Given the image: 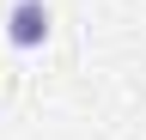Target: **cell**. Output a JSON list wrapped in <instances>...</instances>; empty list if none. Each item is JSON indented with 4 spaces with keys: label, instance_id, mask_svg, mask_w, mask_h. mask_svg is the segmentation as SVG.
<instances>
[{
    "label": "cell",
    "instance_id": "1",
    "mask_svg": "<svg viewBox=\"0 0 146 140\" xmlns=\"http://www.w3.org/2000/svg\"><path fill=\"white\" fill-rule=\"evenodd\" d=\"M49 31H55L49 0H12L6 6V43L18 49V55H36V49L49 43Z\"/></svg>",
    "mask_w": 146,
    "mask_h": 140
}]
</instances>
